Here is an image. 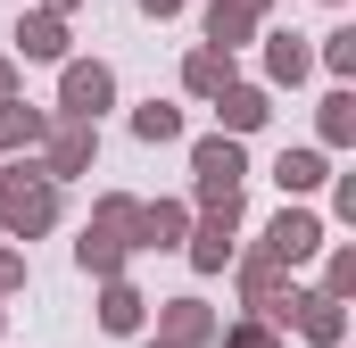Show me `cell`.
Listing matches in <instances>:
<instances>
[{
	"instance_id": "6da1fadb",
	"label": "cell",
	"mask_w": 356,
	"mask_h": 348,
	"mask_svg": "<svg viewBox=\"0 0 356 348\" xmlns=\"http://www.w3.org/2000/svg\"><path fill=\"white\" fill-rule=\"evenodd\" d=\"M133 249H141V199H99L91 224H83V241H75L83 274H124Z\"/></svg>"
},
{
	"instance_id": "7a4b0ae2",
	"label": "cell",
	"mask_w": 356,
	"mask_h": 348,
	"mask_svg": "<svg viewBox=\"0 0 356 348\" xmlns=\"http://www.w3.org/2000/svg\"><path fill=\"white\" fill-rule=\"evenodd\" d=\"M50 224H58V182L42 166H8L0 174V232H25V241H33V232H50Z\"/></svg>"
},
{
	"instance_id": "3957f363",
	"label": "cell",
	"mask_w": 356,
	"mask_h": 348,
	"mask_svg": "<svg viewBox=\"0 0 356 348\" xmlns=\"http://www.w3.org/2000/svg\"><path fill=\"white\" fill-rule=\"evenodd\" d=\"M191 166H199V207L207 216H241V133H207L199 150H191Z\"/></svg>"
},
{
	"instance_id": "277c9868",
	"label": "cell",
	"mask_w": 356,
	"mask_h": 348,
	"mask_svg": "<svg viewBox=\"0 0 356 348\" xmlns=\"http://www.w3.org/2000/svg\"><path fill=\"white\" fill-rule=\"evenodd\" d=\"M241 290H249V307H266V324H290V265L282 258H257L241 265Z\"/></svg>"
},
{
	"instance_id": "5b68a950",
	"label": "cell",
	"mask_w": 356,
	"mask_h": 348,
	"mask_svg": "<svg viewBox=\"0 0 356 348\" xmlns=\"http://www.w3.org/2000/svg\"><path fill=\"white\" fill-rule=\"evenodd\" d=\"M108 100H116V75H108L99 58H75V67H67V84H58V108L99 125V108H108Z\"/></svg>"
},
{
	"instance_id": "8992f818",
	"label": "cell",
	"mask_w": 356,
	"mask_h": 348,
	"mask_svg": "<svg viewBox=\"0 0 356 348\" xmlns=\"http://www.w3.org/2000/svg\"><path fill=\"white\" fill-rule=\"evenodd\" d=\"M323 249V224L307 216V207H282L266 224V258H282V265H298V258H315Z\"/></svg>"
},
{
	"instance_id": "52a82bcc",
	"label": "cell",
	"mask_w": 356,
	"mask_h": 348,
	"mask_svg": "<svg viewBox=\"0 0 356 348\" xmlns=\"http://www.w3.org/2000/svg\"><path fill=\"white\" fill-rule=\"evenodd\" d=\"M91 150H99V133H91V116H67V125H58V133H50V182H67V174H83L91 166Z\"/></svg>"
},
{
	"instance_id": "ba28073f",
	"label": "cell",
	"mask_w": 356,
	"mask_h": 348,
	"mask_svg": "<svg viewBox=\"0 0 356 348\" xmlns=\"http://www.w3.org/2000/svg\"><path fill=\"white\" fill-rule=\"evenodd\" d=\"M158 340H166V348H207V340H216V315H207L199 299H166V315H158Z\"/></svg>"
},
{
	"instance_id": "9c48e42d",
	"label": "cell",
	"mask_w": 356,
	"mask_h": 348,
	"mask_svg": "<svg viewBox=\"0 0 356 348\" xmlns=\"http://www.w3.org/2000/svg\"><path fill=\"white\" fill-rule=\"evenodd\" d=\"M290 324H298L307 340H323V348L348 332V315H340V299H332V290H298V299H290Z\"/></svg>"
},
{
	"instance_id": "30bf717a",
	"label": "cell",
	"mask_w": 356,
	"mask_h": 348,
	"mask_svg": "<svg viewBox=\"0 0 356 348\" xmlns=\"http://www.w3.org/2000/svg\"><path fill=\"white\" fill-rule=\"evenodd\" d=\"M257 17H266V0H216V8H207V42H216V50H232V42H249V33H257Z\"/></svg>"
},
{
	"instance_id": "8fae6325",
	"label": "cell",
	"mask_w": 356,
	"mask_h": 348,
	"mask_svg": "<svg viewBox=\"0 0 356 348\" xmlns=\"http://www.w3.org/2000/svg\"><path fill=\"white\" fill-rule=\"evenodd\" d=\"M216 116H224V133H257L273 108H266V91H257V84H224V91H216Z\"/></svg>"
},
{
	"instance_id": "7c38bea8",
	"label": "cell",
	"mask_w": 356,
	"mask_h": 348,
	"mask_svg": "<svg viewBox=\"0 0 356 348\" xmlns=\"http://www.w3.org/2000/svg\"><path fill=\"white\" fill-rule=\"evenodd\" d=\"M232 224H241V216H207V224L191 232V265H199V274H224V265H232Z\"/></svg>"
},
{
	"instance_id": "4fadbf2b",
	"label": "cell",
	"mask_w": 356,
	"mask_h": 348,
	"mask_svg": "<svg viewBox=\"0 0 356 348\" xmlns=\"http://www.w3.org/2000/svg\"><path fill=\"white\" fill-rule=\"evenodd\" d=\"M141 315H149V299L124 282V274H108V299H99V324L108 332H141Z\"/></svg>"
},
{
	"instance_id": "5bb4252c",
	"label": "cell",
	"mask_w": 356,
	"mask_h": 348,
	"mask_svg": "<svg viewBox=\"0 0 356 348\" xmlns=\"http://www.w3.org/2000/svg\"><path fill=\"white\" fill-rule=\"evenodd\" d=\"M182 232H191V216H182L175 199H149L141 207V249H182Z\"/></svg>"
},
{
	"instance_id": "9a60e30c",
	"label": "cell",
	"mask_w": 356,
	"mask_h": 348,
	"mask_svg": "<svg viewBox=\"0 0 356 348\" xmlns=\"http://www.w3.org/2000/svg\"><path fill=\"white\" fill-rule=\"evenodd\" d=\"M50 133V116L42 108H25V100H0V150H33Z\"/></svg>"
},
{
	"instance_id": "2e32d148",
	"label": "cell",
	"mask_w": 356,
	"mask_h": 348,
	"mask_svg": "<svg viewBox=\"0 0 356 348\" xmlns=\"http://www.w3.org/2000/svg\"><path fill=\"white\" fill-rule=\"evenodd\" d=\"M307 67H315V50H307L298 33H273L266 42V75L273 84H307Z\"/></svg>"
},
{
	"instance_id": "e0dca14e",
	"label": "cell",
	"mask_w": 356,
	"mask_h": 348,
	"mask_svg": "<svg viewBox=\"0 0 356 348\" xmlns=\"http://www.w3.org/2000/svg\"><path fill=\"white\" fill-rule=\"evenodd\" d=\"M182 84L199 91V100H216V91L232 84V50H191L182 58Z\"/></svg>"
},
{
	"instance_id": "ac0fdd59",
	"label": "cell",
	"mask_w": 356,
	"mask_h": 348,
	"mask_svg": "<svg viewBox=\"0 0 356 348\" xmlns=\"http://www.w3.org/2000/svg\"><path fill=\"white\" fill-rule=\"evenodd\" d=\"M17 50H25V58H67V25H58V8H50V17H25V25H17Z\"/></svg>"
},
{
	"instance_id": "d6986e66",
	"label": "cell",
	"mask_w": 356,
	"mask_h": 348,
	"mask_svg": "<svg viewBox=\"0 0 356 348\" xmlns=\"http://www.w3.org/2000/svg\"><path fill=\"white\" fill-rule=\"evenodd\" d=\"M273 182H282V191L298 199V191H315V182H323V158H315V150H282V166H273Z\"/></svg>"
},
{
	"instance_id": "ffe728a7",
	"label": "cell",
	"mask_w": 356,
	"mask_h": 348,
	"mask_svg": "<svg viewBox=\"0 0 356 348\" xmlns=\"http://www.w3.org/2000/svg\"><path fill=\"white\" fill-rule=\"evenodd\" d=\"M133 133H141V141H182V108H166V100L133 108Z\"/></svg>"
},
{
	"instance_id": "44dd1931",
	"label": "cell",
	"mask_w": 356,
	"mask_h": 348,
	"mask_svg": "<svg viewBox=\"0 0 356 348\" xmlns=\"http://www.w3.org/2000/svg\"><path fill=\"white\" fill-rule=\"evenodd\" d=\"M323 141H332V150H348V141H356V100H348V91L323 100Z\"/></svg>"
},
{
	"instance_id": "7402d4cb",
	"label": "cell",
	"mask_w": 356,
	"mask_h": 348,
	"mask_svg": "<svg viewBox=\"0 0 356 348\" xmlns=\"http://www.w3.org/2000/svg\"><path fill=\"white\" fill-rule=\"evenodd\" d=\"M323 67H332V75H356V25H340V33L323 42Z\"/></svg>"
},
{
	"instance_id": "603a6c76",
	"label": "cell",
	"mask_w": 356,
	"mask_h": 348,
	"mask_svg": "<svg viewBox=\"0 0 356 348\" xmlns=\"http://www.w3.org/2000/svg\"><path fill=\"white\" fill-rule=\"evenodd\" d=\"M216 348H282L273 324H241V332H216Z\"/></svg>"
},
{
	"instance_id": "cb8c5ba5",
	"label": "cell",
	"mask_w": 356,
	"mask_h": 348,
	"mask_svg": "<svg viewBox=\"0 0 356 348\" xmlns=\"http://www.w3.org/2000/svg\"><path fill=\"white\" fill-rule=\"evenodd\" d=\"M323 290H332V299H348V290H356V249H340V258H332V274H323Z\"/></svg>"
},
{
	"instance_id": "d4e9b609",
	"label": "cell",
	"mask_w": 356,
	"mask_h": 348,
	"mask_svg": "<svg viewBox=\"0 0 356 348\" xmlns=\"http://www.w3.org/2000/svg\"><path fill=\"white\" fill-rule=\"evenodd\" d=\"M17 282H25V258H17V249H0V290H17Z\"/></svg>"
},
{
	"instance_id": "484cf974",
	"label": "cell",
	"mask_w": 356,
	"mask_h": 348,
	"mask_svg": "<svg viewBox=\"0 0 356 348\" xmlns=\"http://www.w3.org/2000/svg\"><path fill=\"white\" fill-rule=\"evenodd\" d=\"M0 100H17V67L8 58H0Z\"/></svg>"
},
{
	"instance_id": "4316f807",
	"label": "cell",
	"mask_w": 356,
	"mask_h": 348,
	"mask_svg": "<svg viewBox=\"0 0 356 348\" xmlns=\"http://www.w3.org/2000/svg\"><path fill=\"white\" fill-rule=\"evenodd\" d=\"M141 8H149V17H175V8H182V0H141Z\"/></svg>"
},
{
	"instance_id": "83f0119b",
	"label": "cell",
	"mask_w": 356,
	"mask_h": 348,
	"mask_svg": "<svg viewBox=\"0 0 356 348\" xmlns=\"http://www.w3.org/2000/svg\"><path fill=\"white\" fill-rule=\"evenodd\" d=\"M50 8H75V0H50Z\"/></svg>"
},
{
	"instance_id": "f1b7e54d",
	"label": "cell",
	"mask_w": 356,
	"mask_h": 348,
	"mask_svg": "<svg viewBox=\"0 0 356 348\" xmlns=\"http://www.w3.org/2000/svg\"><path fill=\"white\" fill-rule=\"evenodd\" d=\"M149 348H166V340H149Z\"/></svg>"
}]
</instances>
